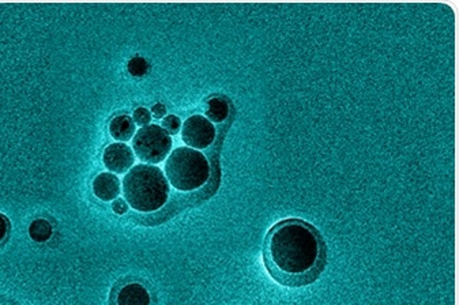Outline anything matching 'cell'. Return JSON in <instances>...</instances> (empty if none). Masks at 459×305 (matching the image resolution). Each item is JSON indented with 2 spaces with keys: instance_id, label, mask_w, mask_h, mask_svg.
<instances>
[{
  "instance_id": "cell-8",
  "label": "cell",
  "mask_w": 459,
  "mask_h": 305,
  "mask_svg": "<svg viewBox=\"0 0 459 305\" xmlns=\"http://www.w3.org/2000/svg\"><path fill=\"white\" fill-rule=\"evenodd\" d=\"M118 305H150V295L140 284H129L120 289Z\"/></svg>"
},
{
  "instance_id": "cell-14",
  "label": "cell",
  "mask_w": 459,
  "mask_h": 305,
  "mask_svg": "<svg viewBox=\"0 0 459 305\" xmlns=\"http://www.w3.org/2000/svg\"><path fill=\"white\" fill-rule=\"evenodd\" d=\"M134 120L138 125H149V122L151 120V114L146 108H138L134 112Z\"/></svg>"
},
{
  "instance_id": "cell-9",
  "label": "cell",
  "mask_w": 459,
  "mask_h": 305,
  "mask_svg": "<svg viewBox=\"0 0 459 305\" xmlns=\"http://www.w3.org/2000/svg\"><path fill=\"white\" fill-rule=\"evenodd\" d=\"M109 132L116 140L127 142L131 139L135 132V124L130 116L120 115L114 118V120L109 124Z\"/></svg>"
},
{
  "instance_id": "cell-4",
  "label": "cell",
  "mask_w": 459,
  "mask_h": 305,
  "mask_svg": "<svg viewBox=\"0 0 459 305\" xmlns=\"http://www.w3.org/2000/svg\"><path fill=\"white\" fill-rule=\"evenodd\" d=\"M132 146L142 162L158 164L165 160L172 147L169 134L157 124L142 127L134 136Z\"/></svg>"
},
{
  "instance_id": "cell-6",
  "label": "cell",
  "mask_w": 459,
  "mask_h": 305,
  "mask_svg": "<svg viewBox=\"0 0 459 305\" xmlns=\"http://www.w3.org/2000/svg\"><path fill=\"white\" fill-rule=\"evenodd\" d=\"M105 167L115 173H125L134 165L131 147L126 143H112L104 151Z\"/></svg>"
},
{
  "instance_id": "cell-5",
  "label": "cell",
  "mask_w": 459,
  "mask_h": 305,
  "mask_svg": "<svg viewBox=\"0 0 459 305\" xmlns=\"http://www.w3.org/2000/svg\"><path fill=\"white\" fill-rule=\"evenodd\" d=\"M182 138L191 149H206L215 139V128L213 123L203 116L194 115L189 118L182 128Z\"/></svg>"
},
{
  "instance_id": "cell-11",
  "label": "cell",
  "mask_w": 459,
  "mask_h": 305,
  "mask_svg": "<svg viewBox=\"0 0 459 305\" xmlns=\"http://www.w3.org/2000/svg\"><path fill=\"white\" fill-rule=\"evenodd\" d=\"M29 236L37 243H45L52 236V227L45 220H34L29 227Z\"/></svg>"
},
{
  "instance_id": "cell-7",
  "label": "cell",
  "mask_w": 459,
  "mask_h": 305,
  "mask_svg": "<svg viewBox=\"0 0 459 305\" xmlns=\"http://www.w3.org/2000/svg\"><path fill=\"white\" fill-rule=\"evenodd\" d=\"M93 192L104 202L115 200L120 193V180L112 173H100L93 182Z\"/></svg>"
},
{
  "instance_id": "cell-16",
  "label": "cell",
  "mask_w": 459,
  "mask_h": 305,
  "mask_svg": "<svg viewBox=\"0 0 459 305\" xmlns=\"http://www.w3.org/2000/svg\"><path fill=\"white\" fill-rule=\"evenodd\" d=\"M8 231H10V221L4 214L0 213V243L6 239Z\"/></svg>"
},
{
  "instance_id": "cell-2",
  "label": "cell",
  "mask_w": 459,
  "mask_h": 305,
  "mask_svg": "<svg viewBox=\"0 0 459 305\" xmlns=\"http://www.w3.org/2000/svg\"><path fill=\"white\" fill-rule=\"evenodd\" d=\"M123 192L132 209L140 213H153L167 203L169 185L158 167L139 164L132 167L125 176Z\"/></svg>"
},
{
  "instance_id": "cell-12",
  "label": "cell",
  "mask_w": 459,
  "mask_h": 305,
  "mask_svg": "<svg viewBox=\"0 0 459 305\" xmlns=\"http://www.w3.org/2000/svg\"><path fill=\"white\" fill-rule=\"evenodd\" d=\"M149 70V64L140 56H135L129 61V72L132 76H143Z\"/></svg>"
},
{
  "instance_id": "cell-3",
  "label": "cell",
  "mask_w": 459,
  "mask_h": 305,
  "mask_svg": "<svg viewBox=\"0 0 459 305\" xmlns=\"http://www.w3.org/2000/svg\"><path fill=\"white\" fill-rule=\"evenodd\" d=\"M165 173L172 187L190 192L209 180L210 165L207 158L195 149L178 147L168 157Z\"/></svg>"
},
{
  "instance_id": "cell-17",
  "label": "cell",
  "mask_w": 459,
  "mask_h": 305,
  "mask_svg": "<svg viewBox=\"0 0 459 305\" xmlns=\"http://www.w3.org/2000/svg\"><path fill=\"white\" fill-rule=\"evenodd\" d=\"M153 115H154V118H157V119H160V118H162L164 115H165V112H167V109H165V107L162 105V104H156L154 107H153Z\"/></svg>"
},
{
  "instance_id": "cell-1",
  "label": "cell",
  "mask_w": 459,
  "mask_h": 305,
  "mask_svg": "<svg viewBox=\"0 0 459 305\" xmlns=\"http://www.w3.org/2000/svg\"><path fill=\"white\" fill-rule=\"evenodd\" d=\"M319 240L312 229L299 221L275 227L267 240V257L274 269L286 275L311 271L319 257Z\"/></svg>"
},
{
  "instance_id": "cell-10",
  "label": "cell",
  "mask_w": 459,
  "mask_h": 305,
  "mask_svg": "<svg viewBox=\"0 0 459 305\" xmlns=\"http://www.w3.org/2000/svg\"><path fill=\"white\" fill-rule=\"evenodd\" d=\"M229 115V105L222 98H211L206 108L207 120L214 123H222Z\"/></svg>"
},
{
  "instance_id": "cell-13",
  "label": "cell",
  "mask_w": 459,
  "mask_h": 305,
  "mask_svg": "<svg viewBox=\"0 0 459 305\" xmlns=\"http://www.w3.org/2000/svg\"><path fill=\"white\" fill-rule=\"evenodd\" d=\"M162 125H164V129L168 132V134H176L182 125V122L178 116L175 115H169L164 119L162 122Z\"/></svg>"
},
{
  "instance_id": "cell-15",
  "label": "cell",
  "mask_w": 459,
  "mask_h": 305,
  "mask_svg": "<svg viewBox=\"0 0 459 305\" xmlns=\"http://www.w3.org/2000/svg\"><path fill=\"white\" fill-rule=\"evenodd\" d=\"M112 209H114V211H115L116 214L122 215V214H126V213H127L129 206H127V202H126L125 199L118 198V199L114 200V203H112Z\"/></svg>"
}]
</instances>
